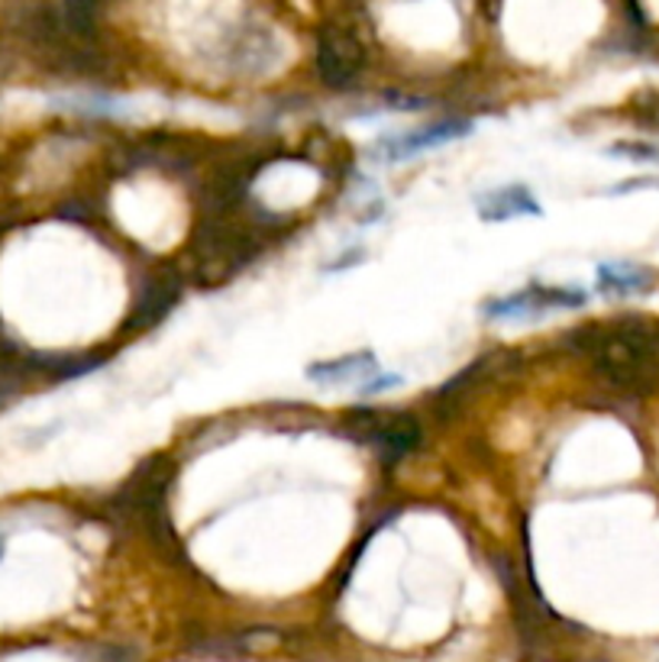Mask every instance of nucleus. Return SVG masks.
Returning <instances> with one entry per match:
<instances>
[{
  "mask_svg": "<svg viewBox=\"0 0 659 662\" xmlns=\"http://www.w3.org/2000/svg\"><path fill=\"white\" fill-rule=\"evenodd\" d=\"M175 301H179V285H172V282H152L146 295L140 297L136 310H133L130 327H152V324H159L175 307Z\"/></svg>",
  "mask_w": 659,
  "mask_h": 662,
  "instance_id": "0eeeda50",
  "label": "nucleus"
},
{
  "mask_svg": "<svg viewBox=\"0 0 659 662\" xmlns=\"http://www.w3.org/2000/svg\"><path fill=\"white\" fill-rule=\"evenodd\" d=\"M0 552H3V543H0Z\"/></svg>",
  "mask_w": 659,
  "mask_h": 662,
  "instance_id": "9b49d317",
  "label": "nucleus"
},
{
  "mask_svg": "<svg viewBox=\"0 0 659 662\" xmlns=\"http://www.w3.org/2000/svg\"><path fill=\"white\" fill-rule=\"evenodd\" d=\"M366 65V49L359 39L343 33V30H327L317 45V72L330 88H349Z\"/></svg>",
  "mask_w": 659,
  "mask_h": 662,
  "instance_id": "7ed1b4c3",
  "label": "nucleus"
},
{
  "mask_svg": "<svg viewBox=\"0 0 659 662\" xmlns=\"http://www.w3.org/2000/svg\"><path fill=\"white\" fill-rule=\"evenodd\" d=\"M372 368H375L372 353H359V356H343V359L317 363V366L307 368V378L317 381V385H339V381H349L356 375H366Z\"/></svg>",
  "mask_w": 659,
  "mask_h": 662,
  "instance_id": "6e6552de",
  "label": "nucleus"
},
{
  "mask_svg": "<svg viewBox=\"0 0 659 662\" xmlns=\"http://www.w3.org/2000/svg\"><path fill=\"white\" fill-rule=\"evenodd\" d=\"M476 211L481 221L505 223L514 217H534L540 214L537 197L524 187V184H508V187H495L488 194H481L476 201Z\"/></svg>",
  "mask_w": 659,
  "mask_h": 662,
  "instance_id": "39448f33",
  "label": "nucleus"
},
{
  "mask_svg": "<svg viewBox=\"0 0 659 662\" xmlns=\"http://www.w3.org/2000/svg\"><path fill=\"white\" fill-rule=\"evenodd\" d=\"M356 262H363V253H346V258H339V262H330L327 272H339V268H346V265H356Z\"/></svg>",
  "mask_w": 659,
  "mask_h": 662,
  "instance_id": "9d476101",
  "label": "nucleus"
},
{
  "mask_svg": "<svg viewBox=\"0 0 659 662\" xmlns=\"http://www.w3.org/2000/svg\"><path fill=\"white\" fill-rule=\"evenodd\" d=\"M395 385H402V375H378V378H372L366 388H363V395H378V391H388Z\"/></svg>",
  "mask_w": 659,
  "mask_h": 662,
  "instance_id": "1a4fd4ad",
  "label": "nucleus"
},
{
  "mask_svg": "<svg viewBox=\"0 0 659 662\" xmlns=\"http://www.w3.org/2000/svg\"><path fill=\"white\" fill-rule=\"evenodd\" d=\"M653 272L643 265H630V262H611L598 268V288L601 295H647L653 292Z\"/></svg>",
  "mask_w": 659,
  "mask_h": 662,
  "instance_id": "423d86ee",
  "label": "nucleus"
},
{
  "mask_svg": "<svg viewBox=\"0 0 659 662\" xmlns=\"http://www.w3.org/2000/svg\"><path fill=\"white\" fill-rule=\"evenodd\" d=\"M349 430L359 440L378 446L388 459L407 456L420 446V424L410 414H395V410H372L359 407L346 417Z\"/></svg>",
  "mask_w": 659,
  "mask_h": 662,
  "instance_id": "f257e3e1",
  "label": "nucleus"
},
{
  "mask_svg": "<svg viewBox=\"0 0 659 662\" xmlns=\"http://www.w3.org/2000/svg\"><path fill=\"white\" fill-rule=\"evenodd\" d=\"M579 304H586V292L530 285V288H520V292H514L508 297L488 301L485 304V317H491V320H534V317H544L549 310L579 307Z\"/></svg>",
  "mask_w": 659,
  "mask_h": 662,
  "instance_id": "f03ea898",
  "label": "nucleus"
},
{
  "mask_svg": "<svg viewBox=\"0 0 659 662\" xmlns=\"http://www.w3.org/2000/svg\"><path fill=\"white\" fill-rule=\"evenodd\" d=\"M473 126L469 123H434V126H424V130H410V133H402V136H388L378 143V159L382 162H402V159H414L427 149L446 146L453 140H463L469 136Z\"/></svg>",
  "mask_w": 659,
  "mask_h": 662,
  "instance_id": "20e7f679",
  "label": "nucleus"
}]
</instances>
